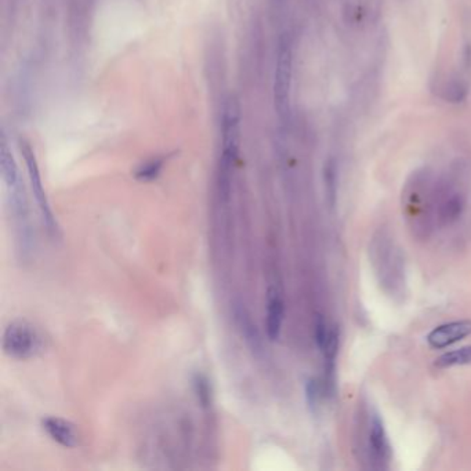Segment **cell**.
<instances>
[{"instance_id":"obj_7","label":"cell","mask_w":471,"mask_h":471,"mask_svg":"<svg viewBox=\"0 0 471 471\" xmlns=\"http://www.w3.org/2000/svg\"><path fill=\"white\" fill-rule=\"evenodd\" d=\"M465 209V198L461 192H452L443 197L437 205L435 220L439 227H449L459 221Z\"/></svg>"},{"instance_id":"obj_10","label":"cell","mask_w":471,"mask_h":471,"mask_svg":"<svg viewBox=\"0 0 471 471\" xmlns=\"http://www.w3.org/2000/svg\"><path fill=\"white\" fill-rule=\"evenodd\" d=\"M0 169H2L3 180H5V183L10 191L16 190L21 186L17 165L14 162V158H13L5 139L2 140V147H0Z\"/></svg>"},{"instance_id":"obj_9","label":"cell","mask_w":471,"mask_h":471,"mask_svg":"<svg viewBox=\"0 0 471 471\" xmlns=\"http://www.w3.org/2000/svg\"><path fill=\"white\" fill-rule=\"evenodd\" d=\"M369 448L372 450V454L380 461L387 460L390 456V445L384 430V424L377 413H373L370 416Z\"/></svg>"},{"instance_id":"obj_8","label":"cell","mask_w":471,"mask_h":471,"mask_svg":"<svg viewBox=\"0 0 471 471\" xmlns=\"http://www.w3.org/2000/svg\"><path fill=\"white\" fill-rule=\"evenodd\" d=\"M283 314L285 305L282 297L275 289H270L267 300V334L272 341L278 340L281 336Z\"/></svg>"},{"instance_id":"obj_14","label":"cell","mask_w":471,"mask_h":471,"mask_svg":"<svg viewBox=\"0 0 471 471\" xmlns=\"http://www.w3.org/2000/svg\"><path fill=\"white\" fill-rule=\"evenodd\" d=\"M468 96L467 85L460 79L449 81L443 88V99L452 104L463 103Z\"/></svg>"},{"instance_id":"obj_3","label":"cell","mask_w":471,"mask_h":471,"mask_svg":"<svg viewBox=\"0 0 471 471\" xmlns=\"http://www.w3.org/2000/svg\"><path fill=\"white\" fill-rule=\"evenodd\" d=\"M293 74V53L289 39L283 38L279 42L277 70L274 81V101L275 110L281 118L288 117L290 110V89Z\"/></svg>"},{"instance_id":"obj_15","label":"cell","mask_w":471,"mask_h":471,"mask_svg":"<svg viewBox=\"0 0 471 471\" xmlns=\"http://www.w3.org/2000/svg\"><path fill=\"white\" fill-rule=\"evenodd\" d=\"M325 177V190H326V198L329 205L333 208L336 203V194H337V169L334 161L329 159L325 165L323 170Z\"/></svg>"},{"instance_id":"obj_5","label":"cell","mask_w":471,"mask_h":471,"mask_svg":"<svg viewBox=\"0 0 471 471\" xmlns=\"http://www.w3.org/2000/svg\"><path fill=\"white\" fill-rule=\"evenodd\" d=\"M470 334H471V321L468 319L453 321V322H448V323L434 328L427 336V343L430 344V347L441 350L463 340L464 337Z\"/></svg>"},{"instance_id":"obj_4","label":"cell","mask_w":471,"mask_h":471,"mask_svg":"<svg viewBox=\"0 0 471 471\" xmlns=\"http://www.w3.org/2000/svg\"><path fill=\"white\" fill-rule=\"evenodd\" d=\"M21 152L23 157L26 159V165L28 169V177H30V183H31V190L32 194L37 199V203L39 206L43 223L49 231L50 235H57L59 231V224L56 221V217L53 214V210L50 208L49 199L46 197L43 184H42V179H41V172H39V166L37 162V157L31 148L30 144H27L26 141L21 143Z\"/></svg>"},{"instance_id":"obj_2","label":"cell","mask_w":471,"mask_h":471,"mask_svg":"<svg viewBox=\"0 0 471 471\" xmlns=\"http://www.w3.org/2000/svg\"><path fill=\"white\" fill-rule=\"evenodd\" d=\"M3 350L10 358L20 361L31 359L45 350V337L30 321L17 319L5 330Z\"/></svg>"},{"instance_id":"obj_13","label":"cell","mask_w":471,"mask_h":471,"mask_svg":"<svg viewBox=\"0 0 471 471\" xmlns=\"http://www.w3.org/2000/svg\"><path fill=\"white\" fill-rule=\"evenodd\" d=\"M165 159L163 158H155L151 159L143 165H140L134 173L136 179L143 183H150L157 180L161 176V172L163 169Z\"/></svg>"},{"instance_id":"obj_17","label":"cell","mask_w":471,"mask_h":471,"mask_svg":"<svg viewBox=\"0 0 471 471\" xmlns=\"http://www.w3.org/2000/svg\"><path fill=\"white\" fill-rule=\"evenodd\" d=\"M322 395V385L317 379H310L305 383V399L311 412H315Z\"/></svg>"},{"instance_id":"obj_16","label":"cell","mask_w":471,"mask_h":471,"mask_svg":"<svg viewBox=\"0 0 471 471\" xmlns=\"http://www.w3.org/2000/svg\"><path fill=\"white\" fill-rule=\"evenodd\" d=\"M237 317H238V321H239V325H241V329H242V333H243L245 339L253 345V348H257L259 343H260V339H259L256 326L252 323L250 318L248 315H245L243 310L241 312H238Z\"/></svg>"},{"instance_id":"obj_12","label":"cell","mask_w":471,"mask_h":471,"mask_svg":"<svg viewBox=\"0 0 471 471\" xmlns=\"http://www.w3.org/2000/svg\"><path fill=\"white\" fill-rule=\"evenodd\" d=\"M192 385H194V392L195 397L199 402V405L205 409L212 406L213 402V390H212V384L208 379V376H205L203 373H195L194 379H192Z\"/></svg>"},{"instance_id":"obj_18","label":"cell","mask_w":471,"mask_h":471,"mask_svg":"<svg viewBox=\"0 0 471 471\" xmlns=\"http://www.w3.org/2000/svg\"><path fill=\"white\" fill-rule=\"evenodd\" d=\"M329 333L330 329L326 325V321L323 319L322 315H318L315 319V330H314V337H315V343L318 345V348L322 351L326 345V341L329 339Z\"/></svg>"},{"instance_id":"obj_6","label":"cell","mask_w":471,"mask_h":471,"mask_svg":"<svg viewBox=\"0 0 471 471\" xmlns=\"http://www.w3.org/2000/svg\"><path fill=\"white\" fill-rule=\"evenodd\" d=\"M42 428L54 442L64 448L72 449L79 445V431L70 420L57 416H46L42 419Z\"/></svg>"},{"instance_id":"obj_11","label":"cell","mask_w":471,"mask_h":471,"mask_svg":"<svg viewBox=\"0 0 471 471\" xmlns=\"http://www.w3.org/2000/svg\"><path fill=\"white\" fill-rule=\"evenodd\" d=\"M471 363V345H465L457 350L448 351L442 354L438 359H435V365L438 368H450V366H460V365H470Z\"/></svg>"},{"instance_id":"obj_1","label":"cell","mask_w":471,"mask_h":471,"mask_svg":"<svg viewBox=\"0 0 471 471\" xmlns=\"http://www.w3.org/2000/svg\"><path fill=\"white\" fill-rule=\"evenodd\" d=\"M241 141V108L231 97L227 100L221 119V155L219 162V194L223 202H228L232 188L234 169L239 154Z\"/></svg>"}]
</instances>
